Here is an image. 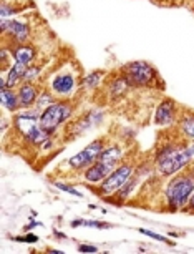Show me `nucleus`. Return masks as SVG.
<instances>
[{"instance_id":"aec40b11","label":"nucleus","mask_w":194,"mask_h":254,"mask_svg":"<svg viewBox=\"0 0 194 254\" xmlns=\"http://www.w3.org/2000/svg\"><path fill=\"white\" fill-rule=\"evenodd\" d=\"M56 100V97L53 93H51V90L50 88H44L42 87V92H40V97H39V100H37V105H35V108L37 110H44V108H47L48 105H51Z\"/></svg>"},{"instance_id":"ddd939ff","label":"nucleus","mask_w":194,"mask_h":254,"mask_svg":"<svg viewBox=\"0 0 194 254\" xmlns=\"http://www.w3.org/2000/svg\"><path fill=\"white\" fill-rule=\"evenodd\" d=\"M12 49V57H13V62H18V64H23L27 66L34 65V62L37 60V55L39 52L32 44H15V45H10Z\"/></svg>"},{"instance_id":"6e6552de","label":"nucleus","mask_w":194,"mask_h":254,"mask_svg":"<svg viewBox=\"0 0 194 254\" xmlns=\"http://www.w3.org/2000/svg\"><path fill=\"white\" fill-rule=\"evenodd\" d=\"M78 87H80V80L77 78V75L68 70L58 71L56 75L51 76L48 83V88L56 98H72L75 92L78 90Z\"/></svg>"},{"instance_id":"f8f14e48","label":"nucleus","mask_w":194,"mask_h":254,"mask_svg":"<svg viewBox=\"0 0 194 254\" xmlns=\"http://www.w3.org/2000/svg\"><path fill=\"white\" fill-rule=\"evenodd\" d=\"M113 170H115V168L108 166L103 161L97 160L93 165H90L87 170L83 171V180L90 185H100Z\"/></svg>"},{"instance_id":"4468645a","label":"nucleus","mask_w":194,"mask_h":254,"mask_svg":"<svg viewBox=\"0 0 194 254\" xmlns=\"http://www.w3.org/2000/svg\"><path fill=\"white\" fill-rule=\"evenodd\" d=\"M27 65L23 64H18V62H13L10 64V66L2 71V75L5 76V83L8 88H17L18 85L23 83V80H25V73H27Z\"/></svg>"},{"instance_id":"423d86ee","label":"nucleus","mask_w":194,"mask_h":254,"mask_svg":"<svg viewBox=\"0 0 194 254\" xmlns=\"http://www.w3.org/2000/svg\"><path fill=\"white\" fill-rule=\"evenodd\" d=\"M106 148V140L105 138H97L90 145H87L82 151L73 155L68 160V166L73 168L77 171H85L90 165H93L98 160V156L101 155V151Z\"/></svg>"},{"instance_id":"9d476101","label":"nucleus","mask_w":194,"mask_h":254,"mask_svg":"<svg viewBox=\"0 0 194 254\" xmlns=\"http://www.w3.org/2000/svg\"><path fill=\"white\" fill-rule=\"evenodd\" d=\"M12 125L15 128V131L20 135L23 140L30 135L40 125V110L37 108H23L20 112L13 113Z\"/></svg>"},{"instance_id":"a211bd4d","label":"nucleus","mask_w":194,"mask_h":254,"mask_svg":"<svg viewBox=\"0 0 194 254\" xmlns=\"http://www.w3.org/2000/svg\"><path fill=\"white\" fill-rule=\"evenodd\" d=\"M0 102H2V107L10 113H17L22 110L17 88H0Z\"/></svg>"},{"instance_id":"39448f33","label":"nucleus","mask_w":194,"mask_h":254,"mask_svg":"<svg viewBox=\"0 0 194 254\" xmlns=\"http://www.w3.org/2000/svg\"><path fill=\"white\" fill-rule=\"evenodd\" d=\"M135 175V166L131 163H120L110 175L100 183L98 194L100 196H115Z\"/></svg>"},{"instance_id":"dca6fc26","label":"nucleus","mask_w":194,"mask_h":254,"mask_svg":"<svg viewBox=\"0 0 194 254\" xmlns=\"http://www.w3.org/2000/svg\"><path fill=\"white\" fill-rule=\"evenodd\" d=\"M123 158H125V148H123L121 145H116V143H115V145L106 146L105 150L101 151V155L98 156V160L103 161L108 166L116 168L123 161Z\"/></svg>"},{"instance_id":"a878e982","label":"nucleus","mask_w":194,"mask_h":254,"mask_svg":"<svg viewBox=\"0 0 194 254\" xmlns=\"http://www.w3.org/2000/svg\"><path fill=\"white\" fill-rule=\"evenodd\" d=\"M154 3H159V5H183L188 0H153Z\"/></svg>"},{"instance_id":"f03ea898","label":"nucleus","mask_w":194,"mask_h":254,"mask_svg":"<svg viewBox=\"0 0 194 254\" xmlns=\"http://www.w3.org/2000/svg\"><path fill=\"white\" fill-rule=\"evenodd\" d=\"M120 73L125 76L131 88H164L158 70L146 60L128 62L120 68Z\"/></svg>"},{"instance_id":"393cba45","label":"nucleus","mask_w":194,"mask_h":254,"mask_svg":"<svg viewBox=\"0 0 194 254\" xmlns=\"http://www.w3.org/2000/svg\"><path fill=\"white\" fill-rule=\"evenodd\" d=\"M55 186L58 188L60 191H65V193H68V194H73V196H78V198H82V193H80L78 190H75L73 186H70V185H65V183H55Z\"/></svg>"},{"instance_id":"5701e85b","label":"nucleus","mask_w":194,"mask_h":254,"mask_svg":"<svg viewBox=\"0 0 194 254\" xmlns=\"http://www.w3.org/2000/svg\"><path fill=\"white\" fill-rule=\"evenodd\" d=\"M17 13V8L8 2H2V7H0V18H13Z\"/></svg>"},{"instance_id":"c756f323","label":"nucleus","mask_w":194,"mask_h":254,"mask_svg":"<svg viewBox=\"0 0 194 254\" xmlns=\"http://www.w3.org/2000/svg\"><path fill=\"white\" fill-rule=\"evenodd\" d=\"M186 3H188V5H189V7H191V8H193V12H194V0H188V2H186Z\"/></svg>"},{"instance_id":"2eb2a0df","label":"nucleus","mask_w":194,"mask_h":254,"mask_svg":"<svg viewBox=\"0 0 194 254\" xmlns=\"http://www.w3.org/2000/svg\"><path fill=\"white\" fill-rule=\"evenodd\" d=\"M130 83L125 80V76H123L120 71L118 73H115L111 76L110 80H108L106 83V92H108V98L111 100H118L121 98L123 95H126V92L130 90Z\"/></svg>"},{"instance_id":"b1692460","label":"nucleus","mask_w":194,"mask_h":254,"mask_svg":"<svg viewBox=\"0 0 194 254\" xmlns=\"http://www.w3.org/2000/svg\"><path fill=\"white\" fill-rule=\"evenodd\" d=\"M138 233H141V234H145V236H149V238H153V239H158V241H161V243H164V244H171V246H174V241H169V239H168V238L161 236V234H158V233L148 231V229H143V228H140V229H138Z\"/></svg>"},{"instance_id":"6ab92c4d","label":"nucleus","mask_w":194,"mask_h":254,"mask_svg":"<svg viewBox=\"0 0 194 254\" xmlns=\"http://www.w3.org/2000/svg\"><path fill=\"white\" fill-rule=\"evenodd\" d=\"M106 70H93L92 73L85 75L80 80V87L85 90H97L103 83V80L106 78Z\"/></svg>"},{"instance_id":"1a4fd4ad","label":"nucleus","mask_w":194,"mask_h":254,"mask_svg":"<svg viewBox=\"0 0 194 254\" xmlns=\"http://www.w3.org/2000/svg\"><path fill=\"white\" fill-rule=\"evenodd\" d=\"M0 32L12 42L10 45L27 44L32 37V27L28 25V22L18 18H0Z\"/></svg>"},{"instance_id":"c85d7f7f","label":"nucleus","mask_w":194,"mask_h":254,"mask_svg":"<svg viewBox=\"0 0 194 254\" xmlns=\"http://www.w3.org/2000/svg\"><path fill=\"white\" fill-rule=\"evenodd\" d=\"M184 211H194V193L191 194V198H189V203L186 208H184Z\"/></svg>"},{"instance_id":"9b49d317","label":"nucleus","mask_w":194,"mask_h":254,"mask_svg":"<svg viewBox=\"0 0 194 254\" xmlns=\"http://www.w3.org/2000/svg\"><path fill=\"white\" fill-rule=\"evenodd\" d=\"M42 87L35 81H23L17 87L18 100H20V107L23 108H32L37 105V100L40 97Z\"/></svg>"},{"instance_id":"7ed1b4c3","label":"nucleus","mask_w":194,"mask_h":254,"mask_svg":"<svg viewBox=\"0 0 194 254\" xmlns=\"http://www.w3.org/2000/svg\"><path fill=\"white\" fill-rule=\"evenodd\" d=\"M194 193V175H174L168 185L164 186V201L168 209L178 211L184 209L189 203V198Z\"/></svg>"},{"instance_id":"f3484780","label":"nucleus","mask_w":194,"mask_h":254,"mask_svg":"<svg viewBox=\"0 0 194 254\" xmlns=\"http://www.w3.org/2000/svg\"><path fill=\"white\" fill-rule=\"evenodd\" d=\"M176 128L186 141H194V112H181Z\"/></svg>"},{"instance_id":"0eeeda50","label":"nucleus","mask_w":194,"mask_h":254,"mask_svg":"<svg viewBox=\"0 0 194 254\" xmlns=\"http://www.w3.org/2000/svg\"><path fill=\"white\" fill-rule=\"evenodd\" d=\"M179 115H181L179 105L174 102L173 98L164 97L159 100L158 105H156L154 113H153V123L159 128L176 127Z\"/></svg>"},{"instance_id":"f257e3e1","label":"nucleus","mask_w":194,"mask_h":254,"mask_svg":"<svg viewBox=\"0 0 194 254\" xmlns=\"http://www.w3.org/2000/svg\"><path fill=\"white\" fill-rule=\"evenodd\" d=\"M193 155L188 148V141L169 143L166 146H161L154 155V168L156 173L163 178H171V176L181 173L184 168L193 165Z\"/></svg>"},{"instance_id":"412c9836","label":"nucleus","mask_w":194,"mask_h":254,"mask_svg":"<svg viewBox=\"0 0 194 254\" xmlns=\"http://www.w3.org/2000/svg\"><path fill=\"white\" fill-rule=\"evenodd\" d=\"M72 226H88V228L105 229V228H110V224H108V223H103V221H88V219H75V221H72Z\"/></svg>"},{"instance_id":"20e7f679","label":"nucleus","mask_w":194,"mask_h":254,"mask_svg":"<svg viewBox=\"0 0 194 254\" xmlns=\"http://www.w3.org/2000/svg\"><path fill=\"white\" fill-rule=\"evenodd\" d=\"M75 113V105L70 98H56L53 103L48 105L40 112V125L48 130L50 133H55L60 127L70 122Z\"/></svg>"},{"instance_id":"cd10ccee","label":"nucleus","mask_w":194,"mask_h":254,"mask_svg":"<svg viewBox=\"0 0 194 254\" xmlns=\"http://www.w3.org/2000/svg\"><path fill=\"white\" fill-rule=\"evenodd\" d=\"M78 251L80 253H98V248L92 246V244H78Z\"/></svg>"},{"instance_id":"bb28decb","label":"nucleus","mask_w":194,"mask_h":254,"mask_svg":"<svg viewBox=\"0 0 194 254\" xmlns=\"http://www.w3.org/2000/svg\"><path fill=\"white\" fill-rule=\"evenodd\" d=\"M17 241H20V243H28V244H34L39 241V236H35V234H25V236H22V238H15Z\"/></svg>"},{"instance_id":"4be33fe9","label":"nucleus","mask_w":194,"mask_h":254,"mask_svg":"<svg viewBox=\"0 0 194 254\" xmlns=\"http://www.w3.org/2000/svg\"><path fill=\"white\" fill-rule=\"evenodd\" d=\"M40 73H42V68L37 65H30L27 68V73H25V80L23 81H35L39 83V78H40Z\"/></svg>"}]
</instances>
